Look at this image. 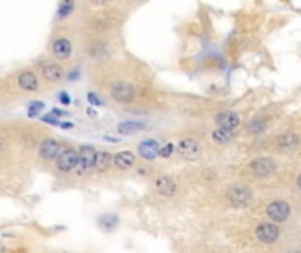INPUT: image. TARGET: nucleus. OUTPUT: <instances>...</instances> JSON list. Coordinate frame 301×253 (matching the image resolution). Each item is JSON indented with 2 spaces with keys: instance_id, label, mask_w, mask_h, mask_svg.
Segmentation results:
<instances>
[{
  "instance_id": "f257e3e1",
  "label": "nucleus",
  "mask_w": 301,
  "mask_h": 253,
  "mask_svg": "<svg viewBox=\"0 0 301 253\" xmlns=\"http://www.w3.org/2000/svg\"><path fill=\"white\" fill-rule=\"evenodd\" d=\"M109 92H111L113 100H117V102H120V104L132 102L134 97H136V90H134V86H132L131 83H125V81H117V83H113Z\"/></svg>"
},
{
  "instance_id": "f03ea898",
  "label": "nucleus",
  "mask_w": 301,
  "mask_h": 253,
  "mask_svg": "<svg viewBox=\"0 0 301 253\" xmlns=\"http://www.w3.org/2000/svg\"><path fill=\"white\" fill-rule=\"evenodd\" d=\"M266 215L271 220V223H280L285 221L291 215V206L285 201H273L271 204H268L266 207Z\"/></svg>"
},
{
  "instance_id": "7ed1b4c3",
  "label": "nucleus",
  "mask_w": 301,
  "mask_h": 253,
  "mask_svg": "<svg viewBox=\"0 0 301 253\" xmlns=\"http://www.w3.org/2000/svg\"><path fill=\"white\" fill-rule=\"evenodd\" d=\"M255 236L261 243L264 244H273L278 241V236H280V229L278 225L271 223V221H264V223H259L257 229H255Z\"/></svg>"
},
{
  "instance_id": "20e7f679",
  "label": "nucleus",
  "mask_w": 301,
  "mask_h": 253,
  "mask_svg": "<svg viewBox=\"0 0 301 253\" xmlns=\"http://www.w3.org/2000/svg\"><path fill=\"white\" fill-rule=\"evenodd\" d=\"M95 155H97V151H95L94 146H86V144L81 146L80 151H78V164H76V169H78L81 174L88 173L95 164Z\"/></svg>"
},
{
  "instance_id": "39448f33",
  "label": "nucleus",
  "mask_w": 301,
  "mask_h": 253,
  "mask_svg": "<svg viewBox=\"0 0 301 253\" xmlns=\"http://www.w3.org/2000/svg\"><path fill=\"white\" fill-rule=\"evenodd\" d=\"M178 155L184 160L194 162L201 157V144L196 139H182L178 144Z\"/></svg>"
},
{
  "instance_id": "423d86ee",
  "label": "nucleus",
  "mask_w": 301,
  "mask_h": 253,
  "mask_svg": "<svg viewBox=\"0 0 301 253\" xmlns=\"http://www.w3.org/2000/svg\"><path fill=\"white\" fill-rule=\"evenodd\" d=\"M76 164H78V151L74 148H66L57 157V169L60 173H71L76 169Z\"/></svg>"
},
{
  "instance_id": "0eeeda50",
  "label": "nucleus",
  "mask_w": 301,
  "mask_h": 253,
  "mask_svg": "<svg viewBox=\"0 0 301 253\" xmlns=\"http://www.w3.org/2000/svg\"><path fill=\"white\" fill-rule=\"evenodd\" d=\"M227 199H229L234 206H247L252 201V192L249 187L245 185H233L227 190Z\"/></svg>"
},
{
  "instance_id": "6e6552de",
  "label": "nucleus",
  "mask_w": 301,
  "mask_h": 253,
  "mask_svg": "<svg viewBox=\"0 0 301 253\" xmlns=\"http://www.w3.org/2000/svg\"><path fill=\"white\" fill-rule=\"evenodd\" d=\"M217 125L220 130H226V132H233L238 128L240 125V116H238V112L234 111H220L217 114Z\"/></svg>"
},
{
  "instance_id": "1a4fd4ad",
  "label": "nucleus",
  "mask_w": 301,
  "mask_h": 253,
  "mask_svg": "<svg viewBox=\"0 0 301 253\" xmlns=\"http://www.w3.org/2000/svg\"><path fill=\"white\" fill-rule=\"evenodd\" d=\"M60 151H62L60 141L51 139V137L44 139L43 142H41V146H39V155H41V158L48 160V162H50V160H57Z\"/></svg>"
},
{
  "instance_id": "9d476101",
  "label": "nucleus",
  "mask_w": 301,
  "mask_h": 253,
  "mask_svg": "<svg viewBox=\"0 0 301 253\" xmlns=\"http://www.w3.org/2000/svg\"><path fill=\"white\" fill-rule=\"evenodd\" d=\"M250 169L254 171L255 176L259 178H266V176H271L273 171H275V164H273L271 158H266V157H259L255 158L252 164H250Z\"/></svg>"
},
{
  "instance_id": "9b49d317",
  "label": "nucleus",
  "mask_w": 301,
  "mask_h": 253,
  "mask_svg": "<svg viewBox=\"0 0 301 253\" xmlns=\"http://www.w3.org/2000/svg\"><path fill=\"white\" fill-rule=\"evenodd\" d=\"M71 53H72V46L71 42H69V39L66 37L55 39V42H53V56L57 60H69Z\"/></svg>"
},
{
  "instance_id": "f8f14e48",
  "label": "nucleus",
  "mask_w": 301,
  "mask_h": 253,
  "mask_svg": "<svg viewBox=\"0 0 301 253\" xmlns=\"http://www.w3.org/2000/svg\"><path fill=\"white\" fill-rule=\"evenodd\" d=\"M159 141L157 139H145L141 144L137 146V151L141 155V158L145 160H155L159 157Z\"/></svg>"
},
{
  "instance_id": "ddd939ff",
  "label": "nucleus",
  "mask_w": 301,
  "mask_h": 253,
  "mask_svg": "<svg viewBox=\"0 0 301 253\" xmlns=\"http://www.w3.org/2000/svg\"><path fill=\"white\" fill-rule=\"evenodd\" d=\"M18 84H19V88L25 90V92H35V90H39L37 74H35L33 70H23V72L18 76Z\"/></svg>"
},
{
  "instance_id": "4468645a",
  "label": "nucleus",
  "mask_w": 301,
  "mask_h": 253,
  "mask_svg": "<svg viewBox=\"0 0 301 253\" xmlns=\"http://www.w3.org/2000/svg\"><path fill=\"white\" fill-rule=\"evenodd\" d=\"M111 160H113V164L117 169H120V171H127V169H131L132 165H134V162H136V157H134V153L132 151H118V153H115L113 157H111Z\"/></svg>"
},
{
  "instance_id": "2eb2a0df",
  "label": "nucleus",
  "mask_w": 301,
  "mask_h": 253,
  "mask_svg": "<svg viewBox=\"0 0 301 253\" xmlns=\"http://www.w3.org/2000/svg\"><path fill=\"white\" fill-rule=\"evenodd\" d=\"M155 188L162 197H173L176 193V183L169 176H160V178H157Z\"/></svg>"
},
{
  "instance_id": "dca6fc26",
  "label": "nucleus",
  "mask_w": 301,
  "mask_h": 253,
  "mask_svg": "<svg viewBox=\"0 0 301 253\" xmlns=\"http://www.w3.org/2000/svg\"><path fill=\"white\" fill-rule=\"evenodd\" d=\"M145 128H148V126L143 122H122L117 125V132L122 136H134L137 132H143Z\"/></svg>"
},
{
  "instance_id": "f3484780",
  "label": "nucleus",
  "mask_w": 301,
  "mask_h": 253,
  "mask_svg": "<svg viewBox=\"0 0 301 253\" xmlns=\"http://www.w3.org/2000/svg\"><path fill=\"white\" fill-rule=\"evenodd\" d=\"M43 74L48 81H53V83H57L64 78V69L57 63H53V62H44L43 63Z\"/></svg>"
},
{
  "instance_id": "a211bd4d",
  "label": "nucleus",
  "mask_w": 301,
  "mask_h": 253,
  "mask_svg": "<svg viewBox=\"0 0 301 253\" xmlns=\"http://www.w3.org/2000/svg\"><path fill=\"white\" fill-rule=\"evenodd\" d=\"M97 223H99V229L100 230H106V232H113V230L118 227V223H120V218H118L115 213H106V215L100 216Z\"/></svg>"
},
{
  "instance_id": "6ab92c4d",
  "label": "nucleus",
  "mask_w": 301,
  "mask_h": 253,
  "mask_svg": "<svg viewBox=\"0 0 301 253\" xmlns=\"http://www.w3.org/2000/svg\"><path fill=\"white\" fill-rule=\"evenodd\" d=\"M300 142L298 136L294 132H284L282 136H278V146L282 148V150H294Z\"/></svg>"
},
{
  "instance_id": "aec40b11",
  "label": "nucleus",
  "mask_w": 301,
  "mask_h": 253,
  "mask_svg": "<svg viewBox=\"0 0 301 253\" xmlns=\"http://www.w3.org/2000/svg\"><path fill=\"white\" fill-rule=\"evenodd\" d=\"M88 53L94 56V58H108V56H109L108 42H104V41L92 42V46L88 47Z\"/></svg>"
},
{
  "instance_id": "412c9836",
  "label": "nucleus",
  "mask_w": 301,
  "mask_h": 253,
  "mask_svg": "<svg viewBox=\"0 0 301 253\" xmlns=\"http://www.w3.org/2000/svg\"><path fill=\"white\" fill-rule=\"evenodd\" d=\"M111 157H113V155L108 153V151H99V153L95 155V164H94V167H97L99 171H104V169H108L109 164H111Z\"/></svg>"
},
{
  "instance_id": "4be33fe9",
  "label": "nucleus",
  "mask_w": 301,
  "mask_h": 253,
  "mask_svg": "<svg viewBox=\"0 0 301 253\" xmlns=\"http://www.w3.org/2000/svg\"><path fill=\"white\" fill-rule=\"evenodd\" d=\"M212 139H213V142H217V144H227V142L231 141V134L226 130L217 128V130L212 132Z\"/></svg>"
},
{
  "instance_id": "5701e85b",
  "label": "nucleus",
  "mask_w": 301,
  "mask_h": 253,
  "mask_svg": "<svg viewBox=\"0 0 301 253\" xmlns=\"http://www.w3.org/2000/svg\"><path fill=\"white\" fill-rule=\"evenodd\" d=\"M92 25H94V28L97 32H104V30H108L109 28V18L106 14H99V16H95Z\"/></svg>"
},
{
  "instance_id": "b1692460",
  "label": "nucleus",
  "mask_w": 301,
  "mask_h": 253,
  "mask_svg": "<svg viewBox=\"0 0 301 253\" xmlns=\"http://www.w3.org/2000/svg\"><path fill=\"white\" fill-rule=\"evenodd\" d=\"M74 2H62L60 5H58V11H57V16L58 18H67L69 14L74 11Z\"/></svg>"
},
{
  "instance_id": "393cba45",
  "label": "nucleus",
  "mask_w": 301,
  "mask_h": 253,
  "mask_svg": "<svg viewBox=\"0 0 301 253\" xmlns=\"http://www.w3.org/2000/svg\"><path fill=\"white\" fill-rule=\"evenodd\" d=\"M173 151H174L173 142H166L164 146H160L159 148V157H162V158H169L171 155H173Z\"/></svg>"
},
{
  "instance_id": "a878e982",
  "label": "nucleus",
  "mask_w": 301,
  "mask_h": 253,
  "mask_svg": "<svg viewBox=\"0 0 301 253\" xmlns=\"http://www.w3.org/2000/svg\"><path fill=\"white\" fill-rule=\"evenodd\" d=\"M43 109H44V104H43V102H39V100H37V102H32V104L29 106V116H30V118L37 116V114H39L41 111H43Z\"/></svg>"
},
{
  "instance_id": "bb28decb",
  "label": "nucleus",
  "mask_w": 301,
  "mask_h": 253,
  "mask_svg": "<svg viewBox=\"0 0 301 253\" xmlns=\"http://www.w3.org/2000/svg\"><path fill=\"white\" fill-rule=\"evenodd\" d=\"M86 100H88V104H92V106H104V100L95 94V92H88V94H86Z\"/></svg>"
},
{
  "instance_id": "cd10ccee",
  "label": "nucleus",
  "mask_w": 301,
  "mask_h": 253,
  "mask_svg": "<svg viewBox=\"0 0 301 253\" xmlns=\"http://www.w3.org/2000/svg\"><path fill=\"white\" fill-rule=\"evenodd\" d=\"M266 128V122H261V120H255V122L250 123V132H263Z\"/></svg>"
},
{
  "instance_id": "c85d7f7f",
  "label": "nucleus",
  "mask_w": 301,
  "mask_h": 253,
  "mask_svg": "<svg viewBox=\"0 0 301 253\" xmlns=\"http://www.w3.org/2000/svg\"><path fill=\"white\" fill-rule=\"evenodd\" d=\"M51 116L53 118H64V116H69V111H66V109H58V108H55V109H51Z\"/></svg>"
},
{
  "instance_id": "c756f323",
  "label": "nucleus",
  "mask_w": 301,
  "mask_h": 253,
  "mask_svg": "<svg viewBox=\"0 0 301 253\" xmlns=\"http://www.w3.org/2000/svg\"><path fill=\"white\" fill-rule=\"evenodd\" d=\"M57 97H58V100H60L62 104H66V106L67 104H71V97H69V94H66V92H60Z\"/></svg>"
},
{
  "instance_id": "7c9ffc66",
  "label": "nucleus",
  "mask_w": 301,
  "mask_h": 253,
  "mask_svg": "<svg viewBox=\"0 0 301 253\" xmlns=\"http://www.w3.org/2000/svg\"><path fill=\"white\" fill-rule=\"evenodd\" d=\"M43 122L51 123V125H58V123H60V120H57V118H53L51 114H46V116H43Z\"/></svg>"
},
{
  "instance_id": "2f4dec72",
  "label": "nucleus",
  "mask_w": 301,
  "mask_h": 253,
  "mask_svg": "<svg viewBox=\"0 0 301 253\" xmlns=\"http://www.w3.org/2000/svg\"><path fill=\"white\" fill-rule=\"evenodd\" d=\"M58 125H60L64 130H71L72 126H74V123H72V122H60Z\"/></svg>"
},
{
  "instance_id": "473e14b6",
  "label": "nucleus",
  "mask_w": 301,
  "mask_h": 253,
  "mask_svg": "<svg viewBox=\"0 0 301 253\" xmlns=\"http://www.w3.org/2000/svg\"><path fill=\"white\" fill-rule=\"evenodd\" d=\"M86 114H88L90 118H97V111H95L94 108H88V109H86Z\"/></svg>"
},
{
  "instance_id": "72a5a7b5",
  "label": "nucleus",
  "mask_w": 301,
  "mask_h": 253,
  "mask_svg": "<svg viewBox=\"0 0 301 253\" xmlns=\"http://www.w3.org/2000/svg\"><path fill=\"white\" fill-rule=\"evenodd\" d=\"M104 139L109 141V142H120V137H113V136H104Z\"/></svg>"
},
{
  "instance_id": "f704fd0d",
  "label": "nucleus",
  "mask_w": 301,
  "mask_h": 253,
  "mask_svg": "<svg viewBox=\"0 0 301 253\" xmlns=\"http://www.w3.org/2000/svg\"><path fill=\"white\" fill-rule=\"evenodd\" d=\"M78 78H80V72H78V69H74L71 74H69V79H78Z\"/></svg>"
},
{
  "instance_id": "c9c22d12",
  "label": "nucleus",
  "mask_w": 301,
  "mask_h": 253,
  "mask_svg": "<svg viewBox=\"0 0 301 253\" xmlns=\"http://www.w3.org/2000/svg\"><path fill=\"white\" fill-rule=\"evenodd\" d=\"M4 148H5V142H4V139H0V151L4 150Z\"/></svg>"
}]
</instances>
